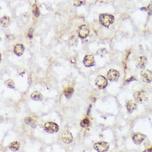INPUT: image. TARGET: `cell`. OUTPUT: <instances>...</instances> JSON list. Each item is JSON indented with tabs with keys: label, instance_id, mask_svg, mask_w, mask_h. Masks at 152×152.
Here are the masks:
<instances>
[{
	"label": "cell",
	"instance_id": "1",
	"mask_svg": "<svg viewBox=\"0 0 152 152\" xmlns=\"http://www.w3.org/2000/svg\"><path fill=\"white\" fill-rule=\"evenodd\" d=\"M99 20L102 26L108 27L114 23V17L112 15L108 13H101L99 16Z\"/></svg>",
	"mask_w": 152,
	"mask_h": 152
},
{
	"label": "cell",
	"instance_id": "2",
	"mask_svg": "<svg viewBox=\"0 0 152 152\" xmlns=\"http://www.w3.org/2000/svg\"><path fill=\"white\" fill-rule=\"evenodd\" d=\"M133 97L135 101L137 103L143 104L148 101L149 95L146 91L141 90L135 92L133 95Z\"/></svg>",
	"mask_w": 152,
	"mask_h": 152
},
{
	"label": "cell",
	"instance_id": "3",
	"mask_svg": "<svg viewBox=\"0 0 152 152\" xmlns=\"http://www.w3.org/2000/svg\"><path fill=\"white\" fill-rule=\"evenodd\" d=\"M110 144L105 141H100L95 143L93 146V148L98 152L107 151L109 149Z\"/></svg>",
	"mask_w": 152,
	"mask_h": 152
},
{
	"label": "cell",
	"instance_id": "4",
	"mask_svg": "<svg viewBox=\"0 0 152 152\" xmlns=\"http://www.w3.org/2000/svg\"><path fill=\"white\" fill-rule=\"evenodd\" d=\"M45 131L48 133H54L59 130V126L54 122H47L44 125Z\"/></svg>",
	"mask_w": 152,
	"mask_h": 152
},
{
	"label": "cell",
	"instance_id": "5",
	"mask_svg": "<svg viewBox=\"0 0 152 152\" xmlns=\"http://www.w3.org/2000/svg\"><path fill=\"white\" fill-rule=\"evenodd\" d=\"M90 32V31L89 28L87 26L85 25V24L80 26L77 30L78 35L82 39H84L87 37L89 35Z\"/></svg>",
	"mask_w": 152,
	"mask_h": 152
},
{
	"label": "cell",
	"instance_id": "6",
	"mask_svg": "<svg viewBox=\"0 0 152 152\" xmlns=\"http://www.w3.org/2000/svg\"><path fill=\"white\" fill-rule=\"evenodd\" d=\"M141 79L146 83H152V72L149 70H144L141 73Z\"/></svg>",
	"mask_w": 152,
	"mask_h": 152
},
{
	"label": "cell",
	"instance_id": "7",
	"mask_svg": "<svg viewBox=\"0 0 152 152\" xmlns=\"http://www.w3.org/2000/svg\"><path fill=\"white\" fill-rule=\"evenodd\" d=\"M95 84L100 89H104L107 85V80L106 79L105 77L99 75L96 77Z\"/></svg>",
	"mask_w": 152,
	"mask_h": 152
},
{
	"label": "cell",
	"instance_id": "8",
	"mask_svg": "<svg viewBox=\"0 0 152 152\" xmlns=\"http://www.w3.org/2000/svg\"><path fill=\"white\" fill-rule=\"evenodd\" d=\"M120 77V73L115 69H111L107 73V79L111 82L117 81Z\"/></svg>",
	"mask_w": 152,
	"mask_h": 152
},
{
	"label": "cell",
	"instance_id": "9",
	"mask_svg": "<svg viewBox=\"0 0 152 152\" xmlns=\"http://www.w3.org/2000/svg\"><path fill=\"white\" fill-rule=\"evenodd\" d=\"M83 62L85 67L90 68L93 67L95 64V60L93 55H87L85 56Z\"/></svg>",
	"mask_w": 152,
	"mask_h": 152
},
{
	"label": "cell",
	"instance_id": "10",
	"mask_svg": "<svg viewBox=\"0 0 152 152\" xmlns=\"http://www.w3.org/2000/svg\"><path fill=\"white\" fill-rule=\"evenodd\" d=\"M61 139L63 142L69 144L73 142V137L71 133L69 131H64L61 134Z\"/></svg>",
	"mask_w": 152,
	"mask_h": 152
},
{
	"label": "cell",
	"instance_id": "11",
	"mask_svg": "<svg viewBox=\"0 0 152 152\" xmlns=\"http://www.w3.org/2000/svg\"><path fill=\"white\" fill-rule=\"evenodd\" d=\"M145 137V135H144L143 134L138 132H135L133 135L132 139L135 144L139 145L144 140Z\"/></svg>",
	"mask_w": 152,
	"mask_h": 152
},
{
	"label": "cell",
	"instance_id": "12",
	"mask_svg": "<svg viewBox=\"0 0 152 152\" xmlns=\"http://www.w3.org/2000/svg\"><path fill=\"white\" fill-rule=\"evenodd\" d=\"M147 59L145 56L139 57L136 61V66L138 68L143 69L146 67Z\"/></svg>",
	"mask_w": 152,
	"mask_h": 152
},
{
	"label": "cell",
	"instance_id": "13",
	"mask_svg": "<svg viewBox=\"0 0 152 152\" xmlns=\"http://www.w3.org/2000/svg\"><path fill=\"white\" fill-rule=\"evenodd\" d=\"M137 105L136 102L133 100H130L127 102L126 104V108L129 113H132L137 108Z\"/></svg>",
	"mask_w": 152,
	"mask_h": 152
},
{
	"label": "cell",
	"instance_id": "14",
	"mask_svg": "<svg viewBox=\"0 0 152 152\" xmlns=\"http://www.w3.org/2000/svg\"><path fill=\"white\" fill-rule=\"evenodd\" d=\"M24 52V47L22 44H16L14 47V53L16 55L20 56L23 55Z\"/></svg>",
	"mask_w": 152,
	"mask_h": 152
},
{
	"label": "cell",
	"instance_id": "15",
	"mask_svg": "<svg viewBox=\"0 0 152 152\" xmlns=\"http://www.w3.org/2000/svg\"><path fill=\"white\" fill-rule=\"evenodd\" d=\"M31 97L32 100L37 101H42L43 99V96L42 95V93H40L38 91H34L31 94Z\"/></svg>",
	"mask_w": 152,
	"mask_h": 152
},
{
	"label": "cell",
	"instance_id": "16",
	"mask_svg": "<svg viewBox=\"0 0 152 152\" xmlns=\"http://www.w3.org/2000/svg\"><path fill=\"white\" fill-rule=\"evenodd\" d=\"M11 24L10 17L8 16H4L1 18V24L3 27H8Z\"/></svg>",
	"mask_w": 152,
	"mask_h": 152
},
{
	"label": "cell",
	"instance_id": "17",
	"mask_svg": "<svg viewBox=\"0 0 152 152\" xmlns=\"http://www.w3.org/2000/svg\"><path fill=\"white\" fill-rule=\"evenodd\" d=\"M19 143L18 141H14L10 143L9 147V149L12 151H17L19 149Z\"/></svg>",
	"mask_w": 152,
	"mask_h": 152
},
{
	"label": "cell",
	"instance_id": "18",
	"mask_svg": "<svg viewBox=\"0 0 152 152\" xmlns=\"http://www.w3.org/2000/svg\"><path fill=\"white\" fill-rule=\"evenodd\" d=\"M24 123H25L27 125L33 127V128H35L36 127V125L35 124L34 121L33 120V119L32 118L30 117H26L25 118H24Z\"/></svg>",
	"mask_w": 152,
	"mask_h": 152
},
{
	"label": "cell",
	"instance_id": "19",
	"mask_svg": "<svg viewBox=\"0 0 152 152\" xmlns=\"http://www.w3.org/2000/svg\"><path fill=\"white\" fill-rule=\"evenodd\" d=\"M74 91V89L73 88L69 87L66 88L64 91V96L67 98H70L73 95Z\"/></svg>",
	"mask_w": 152,
	"mask_h": 152
},
{
	"label": "cell",
	"instance_id": "20",
	"mask_svg": "<svg viewBox=\"0 0 152 152\" xmlns=\"http://www.w3.org/2000/svg\"><path fill=\"white\" fill-rule=\"evenodd\" d=\"M68 42L71 46H76L78 43V39L75 35H71L69 38Z\"/></svg>",
	"mask_w": 152,
	"mask_h": 152
},
{
	"label": "cell",
	"instance_id": "21",
	"mask_svg": "<svg viewBox=\"0 0 152 152\" xmlns=\"http://www.w3.org/2000/svg\"><path fill=\"white\" fill-rule=\"evenodd\" d=\"M107 53H108V51L106 49L100 48L99 49H98V50H97L96 54H97V55L100 56L102 57H103L107 54Z\"/></svg>",
	"mask_w": 152,
	"mask_h": 152
},
{
	"label": "cell",
	"instance_id": "22",
	"mask_svg": "<svg viewBox=\"0 0 152 152\" xmlns=\"http://www.w3.org/2000/svg\"><path fill=\"white\" fill-rule=\"evenodd\" d=\"M90 124V120H89V118H86L83 119L80 122V126L83 128H88V127L89 126Z\"/></svg>",
	"mask_w": 152,
	"mask_h": 152
},
{
	"label": "cell",
	"instance_id": "23",
	"mask_svg": "<svg viewBox=\"0 0 152 152\" xmlns=\"http://www.w3.org/2000/svg\"><path fill=\"white\" fill-rule=\"evenodd\" d=\"M32 13L33 14V15L36 17H38L40 15V11L38 9V6H37L35 4L33 5L32 8Z\"/></svg>",
	"mask_w": 152,
	"mask_h": 152
},
{
	"label": "cell",
	"instance_id": "24",
	"mask_svg": "<svg viewBox=\"0 0 152 152\" xmlns=\"http://www.w3.org/2000/svg\"><path fill=\"white\" fill-rule=\"evenodd\" d=\"M86 2V0H74L73 5L75 7H79L85 5Z\"/></svg>",
	"mask_w": 152,
	"mask_h": 152
},
{
	"label": "cell",
	"instance_id": "25",
	"mask_svg": "<svg viewBox=\"0 0 152 152\" xmlns=\"http://www.w3.org/2000/svg\"><path fill=\"white\" fill-rule=\"evenodd\" d=\"M6 86H7V87L9 88L10 89H13L15 88V84L14 83V82L12 81V80L11 79H8L7 80L5 83Z\"/></svg>",
	"mask_w": 152,
	"mask_h": 152
},
{
	"label": "cell",
	"instance_id": "26",
	"mask_svg": "<svg viewBox=\"0 0 152 152\" xmlns=\"http://www.w3.org/2000/svg\"><path fill=\"white\" fill-rule=\"evenodd\" d=\"M33 28H31L28 31V36L30 39H32L33 38Z\"/></svg>",
	"mask_w": 152,
	"mask_h": 152
},
{
	"label": "cell",
	"instance_id": "27",
	"mask_svg": "<svg viewBox=\"0 0 152 152\" xmlns=\"http://www.w3.org/2000/svg\"><path fill=\"white\" fill-rule=\"evenodd\" d=\"M147 11H148V13L149 15H151L152 13V3H150L148 7L147 8Z\"/></svg>",
	"mask_w": 152,
	"mask_h": 152
},
{
	"label": "cell",
	"instance_id": "28",
	"mask_svg": "<svg viewBox=\"0 0 152 152\" xmlns=\"http://www.w3.org/2000/svg\"><path fill=\"white\" fill-rule=\"evenodd\" d=\"M135 80V78L134 76H131L130 78H128L126 80V82H130Z\"/></svg>",
	"mask_w": 152,
	"mask_h": 152
},
{
	"label": "cell",
	"instance_id": "29",
	"mask_svg": "<svg viewBox=\"0 0 152 152\" xmlns=\"http://www.w3.org/2000/svg\"><path fill=\"white\" fill-rule=\"evenodd\" d=\"M91 105H90L89 107V108H88V114H89L90 112H91Z\"/></svg>",
	"mask_w": 152,
	"mask_h": 152
},
{
	"label": "cell",
	"instance_id": "30",
	"mask_svg": "<svg viewBox=\"0 0 152 152\" xmlns=\"http://www.w3.org/2000/svg\"><path fill=\"white\" fill-rule=\"evenodd\" d=\"M144 151H148V152H152V147L150 148L147 149L146 150H145Z\"/></svg>",
	"mask_w": 152,
	"mask_h": 152
},
{
	"label": "cell",
	"instance_id": "31",
	"mask_svg": "<svg viewBox=\"0 0 152 152\" xmlns=\"http://www.w3.org/2000/svg\"><path fill=\"white\" fill-rule=\"evenodd\" d=\"M141 10H145V11H147V10L146 9V8H145V7H144V8H142Z\"/></svg>",
	"mask_w": 152,
	"mask_h": 152
}]
</instances>
